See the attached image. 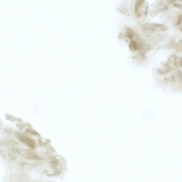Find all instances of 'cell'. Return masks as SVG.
Returning a JSON list of instances; mask_svg holds the SVG:
<instances>
[{
    "instance_id": "6da1fadb",
    "label": "cell",
    "mask_w": 182,
    "mask_h": 182,
    "mask_svg": "<svg viewBox=\"0 0 182 182\" xmlns=\"http://www.w3.org/2000/svg\"><path fill=\"white\" fill-rule=\"evenodd\" d=\"M19 139L25 144L27 145L28 147H30L31 149L35 148V146H36L35 142L30 138H28L26 136L20 135L19 136Z\"/></svg>"
},
{
    "instance_id": "7a4b0ae2",
    "label": "cell",
    "mask_w": 182,
    "mask_h": 182,
    "mask_svg": "<svg viewBox=\"0 0 182 182\" xmlns=\"http://www.w3.org/2000/svg\"><path fill=\"white\" fill-rule=\"evenodd\" d=\"M182 23V15H179L178 16V20L177 21V25H180Z\"/></svg>"
},
{
    "instance_id": "3957f363",
    "label": "cell",
    "mask_w": 182,
    "mask_h": 182,
    "mask_svg": "<svg viewBox=\"0 0 182 182\" xmlns=\"http://www.w3.org/2000/svg\"><path fill=\"white\" fill-rule=\"evenodd\" d=\"M175 7H176V6H177V7L179 8H181V5H178V4H176V5H175Z\"/></svg>"
},
{
    "instance_id": "277c9868",
    "label": "cell",
    "mask_w": 182,
    "mask_h": 182,
    "mask_svg": "<svg viewBox=\"0 0 182 182\" xmlns=\"http://www.w3.org/2000/svg\"><path fill=\"white\" fill-rule=\"evenodd\" d=\"M181 30H182V28H181Z\"/></svg>"
}]
</instances>
